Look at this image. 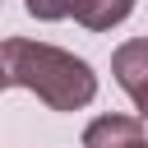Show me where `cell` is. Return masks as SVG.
I'll return each instance as SVG.
<instances>
[{
    "label": "cell",
    "mask_w": 148,
    "mask_h": 148,
    "mask_svg": "<svg viewBox=\"0 0 148 148\" xmlns=\"http://www.w3.org/2000/svg\"><path fill=\"white\" fill-rule=\"evenodd\" d=\"M143 143V116H97L83 130V148H134Z\"/></svg>",
    "instance_id": "2"
},
{
    "label": "cell",
    "mask_w": 148,
    "mask_h": 148,
    "mask_svg": "<svg viewBox=\"0 0 148 148\" xmlns=\"http://www.w3.org/2000/svg\"><path fill=\"white\" fill-rule=\"evenodd\" d=\"M134 148H148V139H143V143H134Z\"/></svg>",
    "instance_id": "7"
},
{
    "label": "cell",
    "mask_w": 148,
    "mask_h": 148,
    "mask_svg": "<svg viewBox=\"0 0 148 148\" xmlns=\"http://www.w3.org/2000/svg\"><path fill=\"white\" fill-rule=\"evenodd\" d=\"M28 5V14L32 18H46V23H56V18H65V14H74V0H23Z\"/></svg>",
    "instance_id": "5"
},
{
    "label": "cell",
    "mask_w": 148,
    "mask_h": 148,
    "mask_svg": "<svg viewBox=\"0 0 148 148\" xmlns=\"http://www.w3.org/2000/svg\"><path fill=\"white\" fill-rule=\"evenodd\" d=\"M134 106H139V116L148 120V92H143V97H134Z\"/></svg>",
    "instance_id": "6"
},
{
    "label": "cell",
    "mask_w": 148,
    "mask_h": 148,
    "mask_svg": "<svg viewBox=\"0 0 148 148\" xmlns=\"http://www.w3.org/2000/svg\"><path fill=\"white\" fill-rule=\"evenodd\" d=\"M134 14V0H74V18L88 32H106Z\"/></svg>",
    "instance_id": "4"
},
{
    "label": "cell",
    "mask_w": 148,
    "mask_h": 148,
    "mask_svg": "<svg viewBox=\"0 0 148 148\" xmlns=\"http://www.w3.org/2000/svg\"><path fill=\"white\" fill-rule=\"evenodd\" d=\"M111 74H116V83H120L130 97H143V92H148V37H134V42L116 46Z\"/></svg>",
    "instance_id": "3"
},
{
    "label": "cell",
    "mask_w": 148,
    "mask_h": 148,
    "mask_svg": "<svg viewBox=\"0 0 148 148\" xmlns=\"http://www.w3.org/2000/svg\"><path fill=\"white\" fill-rule=\"evenodd\" d=\"M0 65H5V83L9 88H28L37 92L51 111H79L97 97V74L88 60L46 46V42H28V37H5L0 46Z\"/></svg>",
    "instance_id": "1"
}]
</instances>
